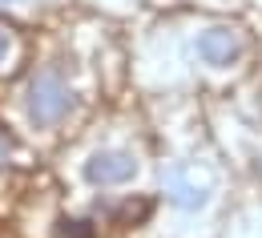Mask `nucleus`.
I'll return each instance as SVG.
<instances>
[{
    "mask_svg": "<svg viewBox=\"0 0 262 238\" xmlns=\"http://www.w3.org/2000/svg\"><path fill=\"white\" fill-rule=\"evenodd\" d=\"M77 85L69 77V69L61 61H36L16 89V117L33 137H53L61 134L73 113H77Z\"/></svg>",
    "mask_w": 262,
    "mask_h": 238,
    "instance_id": "nucleus-1",
    "label": "nucleus"
},
{
    "mask_svg": "<svg viewBox=\"0 0 262 238\" xmlns=\"http://www.w3.org/2000/svg\"><path fill=\"white\" fill-rule=\"evenodd\" d=\"M77 174H81V182L89 190H125L141 174V158L129 145H97V149H89L81 158Z\"/></svg>",
    "mask_w": 262,
    "mask_h": 238,
    "instance_id": "nucleus-2",
    "label": "nucleus"
},
{
    "mask_svg": "<svg viewBox=\"0 0 262 238\" xmlns=\"http://www.w3.org/2000/svg\"><path fill=\"white\" fill-rule=\"evenodd\" d=\"M190 49H194L198 65L214 69V73H230L246 61V36L238 25H202Z\"/></svg>",
    "mask_w": 262,
    "mask_h": 238,
    "instance_id": "nucleus-3",
    "label": "nucleus"
},
{
    "mask_svg": "<svg viewBox=\"0 0 262 238\" xmlns=\"http://www.w3.org/2000/svg\"><path fill=\"white\" fill-rule=\"evenodd\" d=\"M162 186H165L169 206H178L186 214H194V210H202L210 202V182L194 166H169V170H162Z\"/></svg>",
    "mask_w": 262,
    "mask_h": 238,
    "instance_id": "nucleus-4",
    "label": "nucleus"
},
{
    "mask_svg": "<svg viewBox=\"0 0 262 238\" xmlns=\"http://www.w3.org/2000/svg\"><path fill=\"white\" fill-rule=\"evenodd\" d=\"M20 61H25V36H20V29H16L8 16H0V81L20 65Z\"/></svg>",
    "mask_w": 262,
    "mask_h": 238,
    "instance_id": "nucleus-5",
    "label": "nucleus"
},
{
    "mask_svg": "<svg viewBox=\"0 0 262 238\" xmlns=\"http://www.w3.org/2000/svg\"><path fill=\"white\" fill-rule=\"evenodd\" d=\"M57 234L61 238H97L93 218H57Z\"/></svg>",
    "mask_w": 262,
    "mask_h": 238,
    "instance_id": "nucleus-6",
    "label": "nucleus"
},
{
    "mask_svg": "<svg viewBox=\"0 0 262 238\" xmlns=\"http://www.w3.org/2000/svg\"><path fill=\"white\" fill-rule=\"evenodd\" d=\"M12 158H16V137H12V129L0 121V174L12 166Z\"/></svg>",
    "mask_w": 262,
    "mask_h": 238,
    "instance_id": "nucleus-7",
    "label": "nucleus"
},
{
    "mask_svg": "<svg viewBox=\"0 0 262 238\" xmlns=\"http://www.w3.org/2000/svg\"><path fill=\"white\" fill-rule=\"evenodd\" d=\"M36 0H0V16L4 12H25V8H33Z\"/></svg>",
    "mask_w": 262,
    "mask_h": 238,
    "instance_id": "nucleus-8",
    "label": "nucleus"
}]
</instances>
